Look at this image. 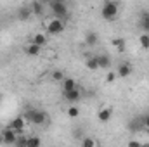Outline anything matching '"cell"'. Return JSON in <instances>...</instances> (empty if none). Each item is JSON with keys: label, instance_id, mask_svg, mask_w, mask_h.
<instances>
[{"label": "cell", "instance_id": "3", "mask_svg": "<svg viewBox=\"0 0 149 147\" xmlns=\"http://www.w3.org/2000/svg\"><path fill=\"white\" fill-rule=\"evenodd\" d=\"M45 28H47V33H49V35H61V33L64 31V21L59 19V17H54L52 21L47 23Z\"/></svg>", "mask_w": 149, "mask_h": 147}, {"label": "cell", "instance_id": "22", "mask_svg": "<svg viewBox=\"0 0 149 147\" xmlns=\"http://www.w3.org/2000/svg\"><path fill=\"white\" fill-rule=\"evenodd\" d=\"M81 146L83 147H94V146H97V142H95L94 139H90V137H85V139L81 140Z\"/></svg>", "mask_w": 149, "mask_h": 147}, {"label": "cell", "instance_id": "8", "mask_svg": "<svg viewBox=\"0 0 149 147\" xmlns=\"http://www.w3.org/2000/svg\"><path fill=\"white\" fill-rule=\"evenodd\" d=\"M116 74H118V78H127V76H130V74H132V66H130V62H121V64L118 66V69H116Z\"/></svg>", "mask_w": 149, "mask_h": 147}, {"label": "cell", "instance_id": "24", "mask_svg": "<svg viewBox=\"0 0 149 147\" xmlns=\"http://www.w3.org/2000/svg\"><path fill=\"white\" fill-rule=\"evenodd\" d=\"M40 144H42V140H40L38 137H30V139H28V146L30 147H38Z\"/></svg>", "mask_w": 149, "mask_h": 147}, {"label": "cell", "instance_id": "19", "mask_svg": "<svg viewBox=\"0 0 149 147\" xmlns=\"http://www.w3.org/2000/svg\"><path fill=\"white\" fill-rule=\"evenodd\" d=\"M113 47L118 50V52H125V40L123 38H113Z\"/></svg>", "mask_w": 149, "mask_h": 147}, {"label": "cell", "instance_id": "14", "mask_svg": "<svg viewBox=\"0 0 149 147\" xmlns=\"http://www.w3.org/2000/svg\"><path fill=\"white\" fill-rule=\"evenodd\" d=\"M43 3H42V0H35L33 3H31V12L35 14V16H42L43 14Z\"/></svg>", "mask_w": 149, "mask_h": 147}, {"label": "cell", "instance_id": "11", "mask_svg": "<svg viewBox=\"0 0 149 147\" xmlns=\"http://www.w3.org/2000/svg\"><path fill=\"white\" fill-rule=\"evenodd\" d=\"M31 14H33V12H31V7H19V10H17V19H19V21H28Z\"/></svg>", "mask_w": 149, "mask_h": 147}, {"label": "cell", "instance_id": "13", "mask_svg": "<svg viewBox=\"0 0 149 147\" xmlns=\"http://www.w3.org/2000/svg\"><path fill=\"white\" fill-rule=\"evenodd\" d=\"M97 33L95 31H88L87 35H85V45H88V47H94L95 43H97Z\"/></svg>", "mask_w": 149, "mask_h": 147}, {"label": "cell", "instance_id": "6", "mask_svg": "<svg viewBox=\"0 0 149 147\" xmlns=\"http://www.w3.org/2000/svg\"><path fill=\"white\" fill-rule=\"evenodd\" d=\"M63 95H64V99H66L70 104H76V102L81 99V92L78 90V87L73 88V90H70V92H63Z\"/></svg>", "mask_w": 149, "mask_h": 147}, {"label": "cell", "instance_id": "26", "mask_svg": "<svg viewBox=\"0 0 149 147\" xmlns=\"http://www.w3.org/2000/svg\"><path fill=\"white\" fill-rule=\"evenodd\" d=\"M116 76H118V74L114 73V71H109V73H108V76H106V81H108V83H113V81L116 80Z\"/></svg>", "mask_w": 149, "mask_h": 147}, {"label": "cell", "instance_id": "21", "mask_svg": "<svg viewBox=\"0 0 149 147\" xmlns=\"http://www.w3.org/2000/svg\"><path fill=\"white\" fill-rule=\"evenodd\" d=\"M78 114H80V109H78L74 104H71V106L68 107V116H70L71 119H74V118H78Z\"/></svg>", "mask_w": 149, "mask_h": 147}, {"label": "cell", "instance_id": "15", "mask_svg": "<svg viewBox=\"0 0 149 147\" xmlns=\"http://www.w3.org/2000/svg\"><path fill=\"white\" fill-rule=\"evenodd\" d=\"M85 66H87V69H88V71H95V69H99L97 57H95V55H94V57H88V59L85 61Z\"/></svg>", "mask_w": 149, "mask_h": 147}, {"label": "cell", "instance_id": "2", "mask_svg": "<svg viewBox=\"0 0 149 147\" xmlns=\"http://www.w3.org/2000/svg\"><path fill=\"white\" fill-rule=\"evenodd\" d=\"M26 118L33 123V125H43L49 119V114L42 109H30L26 112Z\"/></svg>", "mask_w": 149, "mask_h": 147}, {"label": "cell", "instance_id": "12", "mask_svg": "<svg viewBox=\"0 0 149 147\" xmlns=\"http://www.w3.org/2000/svg\"><path fill=\"white\" fill-rule=\"evenodd\" d=\"M61 83H63V92H70V90L76 88V81H74V78H64Z\"/></svg>", "mask_w": 149, "mask_h": 147}, {"label": "cell", "instance_id": "31", "mask_svg": "<svg viewBox=\"0 0 149 147\" xmlns=\"http://www.w3.org/2000/svg\"><path fill=\"white\" fill-rule=\"evenodd\" d=\"M50 2H64V0H50Z\"/></svg>", "mask_w": 149, "mask_h": 147}, {"label": "cell", "instance_id": "29", "mask_svg": "<svg viewBox=\"0 0 149 147\" xmlns=\"http://www.w3.org/2000/svg\"><path fill=\"white\" fill-rule=\"evenodd\" d=\"M128 146H141V142H139V140H130Z\"/></svg>", "mask_w": 149, "mask_h": 147}, {"label": "cell", "instance_id": "5", "mask_svg": "<svg viewBox=\"0 0 149 147\" xmlns=\"http://www.w3.org/2000/svg\"><path fill=\"white\" fill-rule=\"evenodd\" d=\"M17 132L14 130V128H5L3 132H2V137H3V144H7V146H12V144H16V140H17Z\"/></svg>", "mask_w": 149, "mask_h": 147}, {"label": "cell", "instance_id": "27", "mask_svg": "<svg viewBox=\"0 0 149 147\" xmlns=\"http://www.w3.org/2000/svg\"><path fill=\"white\" fill-rule=\"evenodd\" d=\"M142 128H144V130H148V132H149V114H148V116H144V118H142Z\"/></svg>", "mask_w": 149, "mask_h": 147}, {"label": "cell", "instance_id": "17", "mask_svg": "<svg viewBox=\"0 0 149 147\" xmlns=\"http://www.w3.org/2000/svg\"><path fill=\"white\" fill-rule=\"evenodd\" d=\"M31 42L37 43V45H40V47H43V45L47 43V35H45V33H35Z\"/></svg>", "mask_w": 149, "mask_h": 147}, {"label": "cell", "instance_id": "28", "mask_svg": "<svg viewBox=\"0 0 149 147\" xmlns=\"http://www.w3.org/2000/svg\"><path fill=\"white\" fill-rule=\"evenodd\" d=\"M16 144H17V146H28V139H24V137H17Z\"/></svg>", "mask_w": 149, "mask_h": 147}, {"label": "cell", "instance_id": "23", "mask_svg": "<svg viewBox=\"0 0 149 147\" xmlns=\"http://www.w3.org/2000/svg\"><path fill=\"white\" fill-rule=\"evenodd\" d=\"M52 80H54V81H63V80H64V73L59 71V69H56V71L52 73Z\"/></svg>", "mask_w": 149, "mask_h": 147}, {"label": "cell", "instance_id": "32", "mask_svg": "<svg viewBox=\"0 0 149 147\" xmlns=\"http://www.w3.org/2000/svg\"><path fill=\"white\" fill-rule=\"evenodd\" d=\"M42 2H43V0H42Z\"/></svg>", "mask_w": 149, "mask_h": 147}, {"label": "cell", "instance_id": "16", "mask_svg": "<svg viewBox=\"0 0 149 147\" xmlns=\"http://www.w3.org/2000/svg\"><path fill=\"white\" fill-rule=\"evenodd\" d=\"M40 52H42V47L37 45V43H33V42L26 47V54H28V55H38Z\"/></svg>", "mask_w": 149, "mask_h": 147}, {"label": "cell", "instance_id": "20", "mask_svg": "<svg viewBox=\"0 0 149 147\" xmlns=\"http://www.w3.org/2000/svg\"><path fill=\"white\" fill-rule=\"evenodd\" d=\"M139 45L144 49V50H149V33H142L139 37Z\"/></svg>", "mask_w": 149, "mask_h": 147}, {"label": "cell", "instance_id": "1", "mask_svg": "<svg viewBox=\"0 0 149 147\" xmlns=\"http://www.w3.org/2000/svg\"><path fill=\"white\" fill-rule=\"evenodd\" d=\"M118 10H120V7H118V2H116V0H106V2L102 3L101 14H102V17H104L106 21H113V19L118 16Z\"/></svg>", "mask_w": 149, "mask_h": 147}, {"label": "cell", "instance_id": "7", "mask_svg": "<svg viewBox=\"0 0 149 147\" xmlns=\"http://www.w3.org/2000/svg\"><path fill=\"white\" fill-rule=\"evenodd\" d=\"M10 128H14L17 133H23V132H24V128H26V118H23V116L14 118V119H12V123H10Z\"/></svg>", "mask_w": 149, "mask_h": 147}, {"label": "cell", "instance_id": "18", "mask_svg": "<svg viewBox=\"0 0 149 147\" xmlns=\"http://www.w3.org/2000/svg\"><path fill=\"white\" fill-rule=\"evenodd\" d=\"M141 28L144 30V33H149V12H144L141 16Z\"/></svg>", "mask_w": 149, "mask_h": 147}, {"label": "cell", "instance_id": "10", "mask_svg": "<svg viewBox=\"0 0 149 147\" xmlns=\"http://www.w3.org/2000/svg\"><path fill=\"white\" fill-rule=\"evenodd\" d=\"M97 62H99V69H109L111 68V57L106 54L97 55Z\"/></svg>", "mask_w": 149, "mask_h": 147}, {"label": "cell", "instance_id": "9", "mask_svg": "<svg viewBox=\"0 0 149 147\" xmlns=\"http://www.w3.org/2000/svg\"><path fill=\"white\" fill-rule=\"evenodd\" d=\"M111 116H113L111 107H102V109L97 112V119H99L101 123H108V121L111 119Z\"/></svg>", "mask_w": 149, "mask_h": 147}, {"label": "cell", "instance_id": "30", "mask_svg": "<svg viewBox=\"0 0 149 147\" xmlns=\"http://www.w3.org/2000/svg\"><path fill=\"white\" fill-rule=\"evenodd\" d=\"M3 144V137H2V133H0V146Z\"/></svg>", "mask_w": 149, "mask_h": 147}, {"label": "cell", "instance_id": "4", "mask_svg": "<svg viewBox=\"0 0 149 147\" xmlns=\"http://www.w3.org/2000/svg\"><path fill=\"white\" fill-rule=\"evenodd\" d=\"M50 9H52V14L56 17H59V19H64L68 16V7H66L64 2H52Z\"/></svg>", "mask_w": 149, "mask_h": 147}, {"label": "cell", "instance_id": "25", "mask_svg": "<svg viewBox=\"0 0 149 147\" xmlns=\"http://www.w3.org/2000/svg\"><path fill=\"white\" fill-rule=\"evenodd\" d=\"M130 128L135 132V130H141L142 128V119H134L132 121V125H130Z\"/></svg>", "mask_w": 149, "mask_h": 147}]
</instances>
